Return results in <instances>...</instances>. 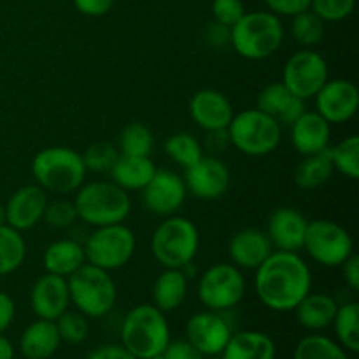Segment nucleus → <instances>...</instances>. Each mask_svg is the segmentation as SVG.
<instances>
[{"label":"nucleus","mask_w":359,"mask_h":359,"mask_svg":"<svg viewBox=\"0 0 359 359\" xmlns=\"http://www.w3.org/2000/svg\"><path fill=\"white\" fill-rule=\"evenodd\" d=\"M223 359H276L272 337L262 332H241L230 337Z\"/></svg>","instance_id":"nucleus-29"},{"label":"nucleus","mask_w":359,"mask_h":359,"mask_svg":"<svg viewBox=\"0 0 359 359\" xmlns=\"http://www.w3.org/2000/svg\"><path fill=\"white\" fill-rule=\"evenodd\" d=\"M74 207L81 221L98 228L123 223L132 210V200L112 181H93L77 189Z\"/></svg>","instance_id":"nucleus-5"},{"label":"nucleus","mask_w":359,"mask_h":359,"mask_svg":"<svg viewBox=\"0 0 359 359\" xmlns=\"http://www.w3.org/2000/svg\"><path fill=\"white\" fill-rule=\"evenodd\" d=\"M226 132L231 146L245 156H266L283 139V126L277 119L256 107L233 114Z\"/></svg>","instance_id":"nucleus-8"},{"label":"nucleus","mask_w":359,"mask_h":359,"mask_svg":"<svg viewBox=\"0 0 359 359\" xmlns=\"http://www.w3.org/2000/svg\"><path fill=\"white\" fill-rule=\"evenodd\" d=\"M55 323L62 342L76 346V344H83L90 335V323L86 316L81 312H63Z\"/></svg>","instance_id":"nucleus-38"},{"label":"nucleus","mask_w":359,"mask_h":359,"mask_svg":"<svg viewBox=\"0 0 359 359\" xmlns=\"http://www.w3.org/2000/svg\"><path fill=\"white\" fill-rule=\"evenodd\" d=\"M339 304L326 293H309L294 309L298 325L309 332H321L332 326Z\"/></svg>","instance_id":"nucleus-26"},{"label":"nucleus","mask_w":359,"mask_h":359,"mask_svg":"<svg viewBox=\"0 0 359 359\" xmlns=\"http://www.w3.org/2000/svg\"><path fill=\"white\" fill-rule=\"evenodd\" d=\"M291 35L304 48H314L325 37V21L311 9L294 14L291 21Z\"/></svg>","instance_id":"nucleus-36"},{"label":"nucleus","mask_w":359,"mask_h":359,"mask_svg":"<svg viewBox=\"0 0 359 359\" xmlns=\"http://www.w3.org/2000/svg\"><path fill=\"white\" fill-rule=\"evenodd\" d=\"M119 156V149L109 142H95L84 151L83 161L86 170L91 172H109Z\"/></svg>","instance_id":"nucleus-39"},{"label":"nucleus","mask_w":359,"mask_h":359,"mask_svg":"<svg viewBox=\"0 0 359 359\" xmlns=\"http://www.w3.org/2000/svg\"><path fill=\"white\" fill-rule=\"evenodd\" d=\"M333 172L335 168H333L330 153L323 151V153L304 156V160L294 168L293 179L298 188L304 191H312L325 186L332 179Z\"/></svg>","instance_id":"nucleus-30"},{"label":"nucleus","mask_w":359,"mask_h":359,"mask_svg":"<svg viewBox=\"0 0 359 359\" xmlns=\"http://www.w3.org/2000/svg\"><path fill=\"white\" fill-rule=\"evenodd\" d=\"M333 168L349 179L359 177V139L349 135L328 149Z\"/></svg>","instance_id":"nucleus-37"},{"label":"nucleus","mask_w":359,"mask_h":359,"mask_svg":"<svg viewBox=\"0 0 359 359\" xmlns=\"http://www.w3.org/2000/svg\"><path fill=\"white\" fill-rule=\"evenodd\" d=\"M316 112L330 125H342L354 118L359 107V91L353 81L328 79L316 93Z\"/></svg>","instance_id":"nucleus-13"},{"label":"nucleus","mask_w":359,"mask_h":359,"mask_svg":"<svg viewBox=\"0 0 359 359\" xmlns=\"http://www.w3.org/2000/svg\"><path fill=\"white\" fill-rule=\"evenodd\" d=\"M284 41V27L270 11L245 13L231 27L230 46L238 56L251 62L270 58Z\"/></svg>","instance_id":"nucleus-4"},{"label":"nucleus","mask_w":359,"mask_h":359,"mask_svg":"<svg viewBox=\"0 0 359 359\" xmlns=\"http://www.w3.org/2000/svg\"><path fill=\"white\" fill-rule=\"evenodd\" d=\"M188 294V277L181 269H163L153 284V305L161 312H172Z\"/></svg>","instance_id":"nucleus-28"},{"label":"nucleus","mask_w":359,"mask_h":359,"mask_svg":"<svg viewBox=\"0 0 359 359\" xmlns=\"http://www.w3.org/2000/svg\"><path fill=\"white\" fill-rule=\"evenodd\" d=\"M72 2L74 7L81 14H84V16L98 18L104 16V14H107L111 11L114 0H72Z\"/></svg>","instance_id":"nucleus-45"},{"label":"nucleus","mask_w":359,"mask_h":359,"mask_svg":"<svg viewBox=\"0 0 359 359\" xmlns=\"http://www.w3.org/2000/svg\"><path fill=\"white\" fill-rule=\"evenodd\" d=\"M256 109L277 119L280 126H291L305 111V100L294 97L283 83H270L256 97Z\"/></svg>","instance_id":"nucleus-23"},{"label":"nucleus","mask_w":359,"mask_h":359,"mask_svg":"<svg viewBox=\"0 0 359 359\" xmlns=\"http://www.w3.org/2000/svg\"><path fill=\"white\" fill-rule=\"evenodd\" d=\"M196 293L207 311H228L244 298L245 277L233 263H216L200 276Z\"/></svg>","instance_id":"nucleus-11"},{"label":"nucleus","mask_w":359,"mask_h":359,"mask_svg":"<svg viewBox=\"0 0 359 359\" xmlns=\"http://www.w3.org/2000/svg\"><path fill=\"white\" fill-rule=\"evenodd\" d=\"M304 249L318 265L337 269L354 255V241L342 224L330 219L309 221Z\"/></svg>","instance_id":"nucleus-10"},{"label":"nucleus","mask_w":359,"mask_h":359,"mask_svg":"<svg viewBox=\"0 0 359 359\" xmlns=\"http://www.w3.org/2000/svg\"><path fill=\"white\" fill-rule=\"evenodd\" d=\"M293 359H349L346 349L325 335H307L298 342Z\"/></svg>","instance_id":"nucleus-33"},{"label":"nucleus","mask_w":359,"mask_h":359,"mask_svg":"<svg viewBox=\"0 0 359 359\" xmlns=\"http://www.w3.org/2000/svg\"><path fill=\"white\" fill-rule=\"evenodd\" d=\"M154 147V135L142 123H130L119 135V154L128 156H151Z\"/></svg>","instance_id":"nucleus-34"},{"label":"nucleus","mask_w":359,"mask_h":359,"mask_svg":"<svg viewBox=\"0 0 359 359\" xmlns=\"http://www.w3.org/2000/svg\"><path fill=\"white\" fill-rule=\"evenodd\" d=\"M48 202V193L41 186H21L9 196L6 203L7 224L18 231L32 230L44 217Z\"/></svg>","instance_id":"nucleus-18"},{"label":"nucleus","mask_w":359,"mask_h":359,"mask_svg":"<svg viewBox=\"0 0 359 359\" xmlns=\"http://www.w3.org/2000/svg\"><path fill=\"white\" fill-rule=\"evenodd\" d=\"M342 276L346 280L347 287L354 293L359 291V256L351 255L346 262L342 263Z\"/></svg>","instance_id":"nucleus-47"},{"label":"nucleus","mask_w":359,"mask_h":359,"mask_svg":"<svg viewBox=\"0 0 359 359\" xmlns=\"http://www.w3.org/2000/svg\"><path fill=\"white\" fill-rule=\"evenodd\" d=\"M307 224V217L300 210L293 207H280L269 217L266 235L277 251L298 252L304 249Z\"/></svg>","instance_id":"nucleus-20"},{"label":"nucleus","mask_w":359,"mask_h":359,"mask_svg":"<svg viewBox=\"0 0 359 359\" xmlns=\"http://www.w3.org/2000/svg\"><path fill=\"white\" fill-rule=\"evenodd\" d=\"M14 316H16L14 300L7 293L0 291V333H4L13 325Z\"/></svg>","instance_id":"nucleus-48"},{"label":"nucleus","mask_w":359,"mask_h":359,"mask_svg":"<svg viewBox=\"0 0 359 359\" xmlns=\"http://www.w3.org/2000/svg\"><path fill=\"white\" fill-rule=\"evenodd\" d=\"M231 175L224 161L216 156H202L196 163L186 168V189L195 198L216 200L228 191Z\"/></svg>","instance_id":"nucleus-14"},{"label":"nucleus","mask_w":359,"mask_h":359,"mask_svg":"<svg viewBox=\"0 0 359 359\" xmlns=\"http://www.w3.org/2000/svg\"><path fill=\"white\" fill-rule=\"evenodd\" d=\"M83 248L86 263L111 272L125 266L133 258L137 238L133 231L123 223L107 224L95 228Z\"/></svg>","instance_id":"nucleus-9"},{"label":"nucleus","mask_w":359,"mask_h":359,"mask_svg":"<svg viewBox=\"0 0 359 359\" xmlns=\"http://www.w3.org/2000/svg\"><path fill=\"white\" fill-rule=\"evenodd\" d=\"M42 219L53 228L70 226L77 219L74 202H69V200H53V202H48Z\"/></svg>","instance_id":"nucleus-41"},{"label":"nucleus","mask_w":359,"mask_h":359,"mask_svg":"<svg viewBox=\"0 0 359 359\" xmlns=\"http://www.w3.org/2000/svg\"><path fill=\"white\" fill-rule=\"evenodd\" d=\"M123 347L137 359H151L165 353L170 344V328L165 312L154 305H137L121 325Z\"/></svg>","instance_id":"nucleus-2"},{"label":"nucleus","mask_w":359,"mask_h":359,"mask_svg":"<svg viewBox=\"0 0 359 359\" xmlns=\"http://www.w3.org/2000/svg\"><path fill=\"white\" fill-rule=\"evenodd\" d=\"M272 252L273 245L269 235L258 228L237 231L228 244L231 263L241 270H256Z\"/></svg>","instance_id":"nucleus-21"},{"label":"nucleus","mask_w":359,"mask_h":359,"mask_svg":"<svg viewBox=\"0 0 359 359\" xmlns=\"http://www.w3.org/2000/svg\"><path fill=\"white\" fill-rule=\"evenodd\" d=\"M163 356L167 359H203V354L196 347H193L188 340L170 342L165 349Z\"/></svg>","instance_id":"nucleus-44"},{"label":"nucleus","mask_w":359,"mask_h":359,"mask_svg":"<svg viewBox=\"0 0 359 359\" xmlns=\"http://www.w3.org/2000/svg\"><path fill=\"white\" fill-rule=\"evenodd\" d=\"M86 359H137L135 356L128 353L123 346H102L98 349H95L93 353L88 354Z\"/></svg>","instance_id":"nucleus-49"},{"label":"nucleus","mask_w":359,"mask_h":359,"mask_svg":"<svg viewBox=\"0 0 359 359\" xmlns=\"http://www.w3.org/2000/svg\"><path fill=\"white\" fill-rule=\"evenodd\" d=\"M311 290L312 272L298 252L273 251L256 269V297L270 311H294Z\"/></svg>","instance_id":"nucleus-1"},{"label":"nucleus","mask_w":359,"mask_h":359,"mask_svg":"<svg viewBox=\"0 0 359 359\" xmlns=\"http://www.w3.org/2000/svg\"><path fill=\"white\" fill-rule=\"evenodd\" d=\"M245 14V7L242 0H212L214 21L226 27H233Z\"/></svg>","instance_id":"nucleus-42"},{"label":"nucleus","mask_w":359,"mask_h":359,"mask_svg":"<svg viewBox=\"0 0 359 359\" xmlns=\"http://www.w3.org/2000/svg\"><path fill=\"white\" fill-rule=\"evenodd\" d=\"M156 170V165L149 156L119 154L109 174H111L112 182L125 191H142Z\"/></svg>","instance_id":"nucleus-24"},{"label":"nucleus","mask_w":359,"mask_h":359,"mask_svg":"<svg viewBox=\"0 0 359 359\" xmlns=\"http://www.w3.org/2000/svg\"><path fill=\"white\" fill-rule=\"evenodd\" d=\"M0 359H14V347L9 339L0 333Z\"/></svg>","instance_id":"nucleus-51"},{"label":"nucleus","mask_w":359,"mask_h":359,"mask_svg":"<svg viewBox=\"0 0 359 359\" xmlns=\"http://www.w3.org/2000/svg\"><path fill=\"white\" fill-rule=\"evenodd\" d=\"M7 224V214H6V205L0 203V226Z\"/></svg>","instance_id":"nucleus-52"},{"label":"nucleus","mask_w":359,"mask_h":359,"mask_svg":"<svg viewBox=\"0 0 359 359\" xmlns=\"http://www.w3.org/2000/svg\"><path fill=\"white\" fill-rule=\"evenodd\" d=\"M184 179L172 170H156L142 189L144 205L156 216H174L186 200Z\"/></svg>","instance_id":"nucleus-16"},{"label":"nucleus","mask_w":359,"mask_h":359,"mask_svg":"<svg viewBox=\"0 0 359 359\" xmlns=\"http://www.w3.org/2000/svg\"><path fill=\"white\" fill-rule=\"evenodd\" d=\"M228 144H230L228 132L226 130H219V132H209L205 146L209 147V151H212V153H221Z\"/></svg>","instance_id":"nucleus-50"},{"label":"nucleus","mask_w":359,"mask_h":359,"mask_svg":"<svg viewBox=\"0 0 359 359\" xmlns=\"http://www.w3.org/2000/svg\"><path fill=\"white\" fill-rule=\"evenodd\" d=\"M70 304L77 312L91 319L104 318L112 311L118 298V290L107 270L84 263L72 276L67 277Z\"/></svg>","instance_id":"nucleus-7"},{"label":"nucleus","mask_w":359,"mask_h":359,"mask_svg":"<svg viewBox=\"0 0 359 359\" xmlns=\"http://www.w3.org/2000/svg\"><path fill=\"white\" fill-rule=\"evenodd\" d=\"M165 153L172 161L188 168L203 156V149L198 140L188 132L174 133L165 142Z\"/></svg>","instance_id":"nucleus-35"},{"label":"nucleus","mask_w":359,"mask_h":359,"mask_svg":"<svg viewBox=\"0 0 359 359\" xmlns=\"http://www.w3.org/2000/svg\"><path fill=\"white\" fill-rule=\"evenodd\" d=\"M200 248L198 228L182 216H168L151 237V252L163 269H182L195 259Z\"/></svg>","instance_id":"nucleus-6"},{"label":"nucleus","mask_w":359,"mask_h":359,"mask_svg":"<svg viewBox=\"0 0 359 359\" xmlns=\"http://www.w3.org/2000/svg\"><path fill=\"white\" fill-rule=\"evenodd\" d=\"M151 359H167L163 356V354H160V356H156V358H151Z\"/></svg>","instance_id":"nucleus-53"},{"label":"nucleus","mask_w":359,"mask_h":359,"mask_svg":"<svg viewBox=\"0 0 359 359\" xmlns=\"http://www.w3.org/2000/svg\"><path fill=\"white\" fill-rule=\"evenodd\" d=\"M265 4L270 9V13H273L276 16L291 18L311 7V0H265Z\"/></svg>","instance_id":"nucleus-43"},{"label":"nucleus","mask_w":359,"mask_h":359,"mask_svg":"<svg viewBox=\"0 0 359 359\" xmlns=\"http://www.w3.org/2000/svg\"><path fill=\"white\" fill-rule=\"evenodd\" d=\"M233 335L226 319L219 312L205 311L193 314L186 323V340L200 351L203 356H216L226 347Z\"/></svg>","instance_id":"nucleus-15"},{"label":"nucleus","mask_w":359,"mask_h":359,"mask_svg":"<svg viewBox=\"0 0 359 359\" xmlns=\"http://www.w3.org/2000/svg\"><path fill=\"white\" fill-rule=\"evenodd\" d=\"M335 326L337 339L340 346L349 353L359 351V305L356 302L339 305L335 319L332 323Z\"/></svg>","instance_id":"nucleus-32"},{"label":"nucleus","mask_w":359,"mask_h":359,"mask_svg":"<svg viewBox=\"0 0 359 359\" xmlns=\"http://www.w3.org/2000/svg\"><path fill=\"white\" fill-rule=\"evenodd\" d=\"M83 154L72 147L53 146L39 151L32 160V175L46 193H76L86 179Z\"/></svg>","instance_id":"nucleus-3"},{"label":"nucleus","mask_w":359,"mask_h":359,"mask_svg":"<svg viewBox=\"0 0 359 359\" xmlns=\"http://www.w3.org/2000/svg\"><path fill=\"white\" fill-rule=\"evenodd\" d=\"M27 256V242L21 231L9 224L0 226V277L16 272Z\"/></svg>","instance_id":"nucleus-31"},{"label":"nucleus","mask_w":359,"mask_h":359,"mask_svg":"<svg viewBox=\"0 0 359 359\" xmlns=\"http://www.w3.org/2000/svg\"><path fill=\"white\" fill-rule=\"evenodd\" d=\"M230 32L231 27H226V25H221L217 21H214L205 30V39L212 48L221 49L224 46H230Z\"/></svg>","instance_id":"nucleus-46"},{"label":"nucleus","mask_w":359,"mask_h":359,"mask_svg":"<svg viewBox=\"0 0 359 359\" xmlns=\"http://www.w3.org/2000/svg\"><path fill=\"white\" fill-rule=\"evenodd\" d=\"M291 128V144L302 156L318 154L330 149L332 125L316 111H305Z\"/></svg>","instance_id":"nucleus-22"},{"label":"nucleus","mask_w":359,"mask_h":359,"mask_svg":"<svg viewBox=\"0 0 359 359\" xmlns=\"http://www.w3.org/2000/svg\"><path fill=\"white\" fill-rule=\"evenodd\" d=\"M233 114L230 98L212 88L198 90L189 100V116L207 133L226 130Z\"/></svg>","instance_id":"nucleus-17"},{"label":"nucleus","mask_w":359,"mask_h":359,"mask_svg":"<svg viewBox=\"0 0 359 359\" xmlns=\"http://www.w3.org/2000/svg\"><path fill=\"white\" fill-rule=\"evenodd\" d=\"M356 0H311L309 9L321 18L323 21H342L349 18L354 11Z\"/></svg>","instance_id":"nucleus-40"},{"label":"nucleus","mask_w":359,"mask_h":359,"mask_svg":"<svg viewBox=\"0 0 359 359\" xmlns=\"http://www.w3.org/2000/svg\"><path fill=\"white\" fill-rule=\"evenodd\" d=\"M42 263L48 273L67 279L86 263L84 248L72 238H62L48 245L42 256Z\"/></svg>","instance_id":"nucleus-27"},{"label":"nucleus","mask_w":359,"mask_h":359,"mask_svg":"<svg viewBox=\"0 0 359 359\" xmlns=\"http://www.w3.org/2000/svg\"><path fill=\"white\" fill-rule=\"evenodd\" d=\"M70 297L65 277L46 272L34 283L30 291V307L39 319L56 321L69 311Z\"/></svg>","instance_id":"nucleus-19"},{"label":"nucleus","mask_w":359,"mask_h":359,"mask_svg":"<svg viewBox=\"0 0 359 359\" xmlns=\"http://www.w3.org/2000/svg\"><path fill=\"white\" fill-rule=\"evenodd\" d=\"M60 333L55 321L37 319L27 326L20 339V349L27 359H49L58 351Z\"/></svg>","instance_id":"nucleus-25"},{"label":"nucleus","mask_w":359,"mask_h":359,"mask_svg":"<svg viewBox=\"0 0 359 359\" xmlns=\"http://www.w3.org/2000/svg\"><path fill=\"white\" fill-rule=\"evenodd\" d=\"M330 79V69L326 60L318 51L304 48L294 51L287 58L283 70L280 83L302 100L314 98L316 93Z\"/></svg>","instance_id":"nucleus-12"}]
</instances>
